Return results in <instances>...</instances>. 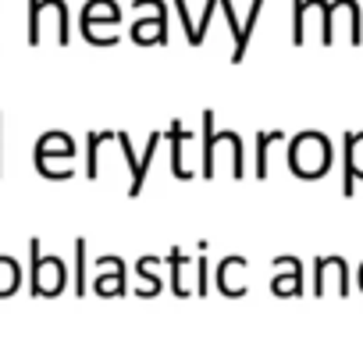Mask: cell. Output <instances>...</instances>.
Here are the masks:
<instances>
[{"label":"cell","mask_w":363,"mask_h":342,"mask_svg":"<svg viewBox=\"0 0 363 342\" xmlns=\"http://www.w3.org/2000/svg\"><path fill=\"white\" fill-rule=\"evenodd\" d=\"M221 164L228 167V175L232 179H242L246 171H242V139L239 132H218L214 128V111H203V171L200 175L203 179H214Z\"/></svg>","instance_id":"1"},{"label":"cell","mask_w":363,"mask_h":342,"mask_svg":"<svg viewBox=\"0 0 363 342\" xmlns=\"http://www.w3.org/2000/svg\"><path fill=\"white\" fill-rule=\"evenodd\" d=\"M289 167L296 179H320L331 167V139L324 132H299L289 143Z\"/></svg>","instance_id":"2"},{"label":"cell","mask_w":363,"mask_h":342,"mask_svg":"<svg viewBox=\"0 0 363 342\" xmlns=\"http://www.w3.org/2000/svg\"><path fill=\"white\" fill-rule=\"evenodd\" d=\"M171 139V171L174 179H196V171H203V143L196 139V132H189L182 121H171L167 128Z\"/></svg>","instance_id":"3"},{"label":"cell","mask_w":363,"mask_h":342,"mask_svg":"<svg viewBox=\"0 0 363 342\" xmlns=\"http://www.w3.org/2000/svg\"><path fill=\"white\" fill-rule=\"evenodd\" d=\"M306 29L320 36L324 47H331V29H328V0H296L292 8V43H306Z\"/></svg>","instance_id":"4"},{"label":"cell","mask_w":363,"mask_h":342,"mask_svg":"<svg viewBox=\"0 0 363 342\" xmlns=\"http://www.w3.org/2000/svg\"><path fill=\"white\" fill-rule=\"evenodd\" d=\"M47 29H54V40H57L61 47H68V43H72V29H68V4H65V0H43V4H40V15H36V22L29 26V47H40Z\"/></svg>","instance_id":"5"},{"label":"cell","mask_w":363,"mask_h":342,"mask_svg":"<svg viewBox=\"0 0 363 342\" xmlns=\"http://www.w3.org/2000/svg\"><path fill=\"white\" fill-rule=\"evenodd\" d=\"M29 250H33V296H57L65 289L61 257H40V239H33Z\"/></svg>","instance_id":"6"},{"label":"cell","mask_w":363,"mask_h":342,"mask_svg":"<svg viewBox=\"0 0 363 342\" xmlns=\"http://www.w3.org/2000/svg\"><path fill=\"white\" fill-rule=\"evenodd\" d=\"M328 29H331V43H335V29H342L352 47L363 43V22H359L356 0H328Z\"/></svg>","instance_id":"7"},{"label":"cell","mask_w":363,"mask_h":342,"mask_svg":"<svg viewBox=\"0 0 363 342\" xmlns=\"http://www.w3.org/2000/svg\"><path fill=\"white\" fill-rule=\"evenodd\" d=\"M157 143H160V132H153V136H150V143H146V153H143V157H135L128 132H118V146H121V153H125V160H128V171H132L128 197H139V189H143V182H146V171H150V164H153V153H157Z\"/></svg>","instance_id":"8"},{"label":"cell","mask_w":363,"mask_h":342,"mask_svg":"<svg viewBox=\"0 0 363 342\" xmlns=\"http://www.w3.org/2000/svg\"><path fill=\"white\" fill-rule=\"evenodd\" d=\"M356 179H363V132H345V167H342V193L349 197Z\"/></svg>","instance_id":"9"},{"label":"cell","mask_w":363,"mask_h":342,"mask_svg":"<svg viewBox=\"0 0 363 342\" xmlns=\"http://www.w3.org/2000/svg\"><path fill=\"white\" fill-rule=\"evenodd\" d=\"M218 289L225 296H242L246 292V257H228L218 267Z\"/></svg>","instance_id":"10"},{"label":"cell","mask_w":363,"mask_h":342,"mask_svg":"<svg viewBox=\"0 0 363 342\" xmlns=\"http://www.w3.org/2000/svg\"><path fill=\"white\" fill-rule=\"evenodd\" d=\"M132 43H139V47L167 43V18H135V26H132Z\"/></svg>","instance_id":"11"},{"label":"cell","mask_w":363,"mask_h":342,"mask_svg":"<svg viewBox=\"0 0 363 342\" xmlns=\"http://www.w3.org/2000/svg\"><path fill=\"white\" fill-rule=\"evenodd\" d=\"M36 157H75V139L68 132H43L36 143Z\"/></svg>","instance_id":"12"},{"label":"cell","mask_w":363,"mask_h":342,"mask_svg":"<svg viewBox=\"0 0 363 342\" xmlns=\"http://www.w3.org/2000/svg\"><path fill=\"white\" fill-rule=\"evenodd\" d=\"M274 143H285V132L281 128H264L257 136V143H253V150H257V171H253V175L257 179H267V153H271Z\"/></svg>","instance_id":"13"},{"label":"cell","mask_w":363,"mask_h":342,"mask_svg":"<svg viewBox=\"0 0 363 342\" xmlns=\"http://www.w3.org/2000/svg\"><path fill=\"white\" fill-rule=\"evenodd\" d=\"M82 22H104V26H118L121 22V8L114 0H89L82 8Z\"/></svg>","instance_id":"14"},{"label":"cell","mask_w":363,"mask_h":342,"mask_svg":"<svg viewBox=\"0 0 363 342\" xmlns=\"http://www.w3.org/2000/svg\"><path fill=\"white\" fill-rule=\"evenodd\" d=\"M260 11H264V0H253V4H250V15H246V26H242V36L235 40V50H232V65H239V61L246 57L250 40H253V29H257V22H260Z\"/></svg>","instance_id":"15"},{"label":"cell","mask_w":363,"mask_h":342,"mask_svg":"<svg viewBox=\"0 0 363 342\" xmlns=\"http://www.w3.org/2000/svg\"><path fill=\"white\" fill-rule=\"evenodd\" d=\"M104 143H118V132L107 128V132H89V136H86V175H89V179L100 175V171H96V167H100V164H96V153H100Z\"/></svg>","instance_id":"16"},{"label":"cell","mask_w":363,"mask_h":342,"mask_svg":"<svg viewBox=\"0 0 363 342\" xmlns=\"http://www.w3.org/2000/svg\"><path fill=\"white\" fill-rule=\"evenodd\" d=\"M36 171L43 179H72V157H36Z\"/></svg>","instance_id":"17"},{"label":"cell","mask_w":363,"mask_h":342,"mask_svg":"<svg viewBox=\"0 0 363 342\" xmlns=\"http://www.w3.org/2000/svg\"><path fill=\"white\" fill-rule=\"evenodd\" d=\"M96 292L100 296H121L125 292V271H121V260L111 257V275H100L96 278Z\"/></svg>","instance_id":"18"},{"label":"cell","mask_w":363,"mask_h":342,"mask_svg":"<svg viewBox=\"0 0 363 342\" xmlns=\"http://www.w3.org/2000/svg\"><path fill=\"white\" fill-rule=\"evenodd\" d=\"M278 264H281L289 275H285V278H281V275L274 278V292H278V296H296V292H299V264H296L292 257H281Z\"/></svg>","instance_id":"19"},{"label":"cell","mask_w":363,"mask_h":342,"mask_svg":"<svg viewBox=\"0 0 363 342\" xmlns=\"http://www.w3.org/2000/svg\"><path fill=\"white\" fill-rule=\"evenodd\" d=\"M82 36L96 47H114L118 43V33L114 26H104V22H82Z\"/></svg>","instance_id":"20"},{"label":"cell","mask_w":363,"mask_h":342,"mask_svg":"<svg viewBox=\"0 0 363 342\" xmlns=\"http://www.w3.org/2000/svg\"><path fill=\"white\" fill-rule=\"evenodd\" d=\"M22 282V271L15 264V257H0V296H11Z\"/></svg>","instance_id":"21"},{"label":"cell","mask_w":363,"mask_h":342,"mask_svg":"<svg viewBox=\"0 0 363 342\" xmlns=\"http://www.w3.org/2000/svg\"><path fill=\"white\" fill-rule=\"evenodd\" d=\"M218 8H221V0H207V8H203V15H200V22H196V29H193V36H189V47H203L207 26H211V18H214Z\"/></svg>","instance_id":"22"},{"label":"cell","mask_w":363,"mask_h":342,"mask_svg":"<svg viewBox=\"0 0 363 342\" xmlns=\"http://www.w3.org/2000/svg\"><path fill=\"white\" fill-rule=\"evenodd\" d=\"M135 18H167V4L164 0H132Z\"/></svg>","instance_id":"23"},{"label":"cell","mask_w":363,"mask_h":342,"mask_svg":"<svg viewBox=\"0 0 363 342\" xmlns=\"http://www.w3.org/2000/svg\"><path fill=\"white\" fill-rule=\"evenodd\" d=\"M75 292H86V243H75Z\"/></svg>","instance_id":"24"},{"label":"cell","mask_w":363,"mask_h":342,"mask_svg":"<svg viewBox=\"0 0 363 342\" xmlns=\"http://www.w3.org/2000/svg\"><path fill=\"white\" fill-rule=\"evenodd\" d=\"M359 289H363V271H359Z\"/></svg>","instance_id":"25"},{"label":"cell","mask_w":363,"mask_h":342,"mask_svg":"<svg viewBox=\"0 0 363 342\" xmlns=\"http://www.w3.org/2000/svg\"><path fill=\"white\" fill-rule=\"evenodd\" d=\"M0 125H4V118H0Z\"/></svg>","instance_id":"26"}]
</instances>
